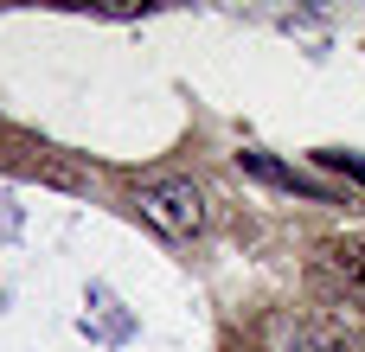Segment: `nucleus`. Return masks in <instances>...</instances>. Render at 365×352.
<instances>
[{
    "label": "nucleus",
    "mask_w": 365,
    "mask_h": 352,
    "mask_svg": "<svg viewBox=\"0 0 365 352\" xmlns=\"http://www.w3.org/2000/svg\"><path fill=\"white\" fill-rule=\"evenodd\" d=\"M135 205H141V218H148L160 237H192V231L205 224V199H199L192 180H148Z\"/></svg>",
    "instance_id": "f257e3e1"
},
{
    "label": "nucleus",
    "mask_w": 365,
    "mask_h": 352,
    "mask_svg": "<svg viewBox=\"0 0 365 352\" xmlns=\"http://www.w3.org/2000/svg\"><path fill=\"white\" fill-rule=\"evenodd\" d=\"M321 276L334 282V295H340L346 308L365 314V244H346V237L321 244Z\"/></svg>",
    "instance_id": "f03ea898"
},
{
    "label": "nucleus",
    "mask_w": 365,
    "mask_h": 352,
    "mask_svg": "<svg viewBox=\"0 0 365 352\" xmlns=\"http://www.w3.org/2000/svg\"><path fill=\"white\" fill-rule=\"evenodd\" d=\"M244 167H250V173H263V180H276V186H289V192H302V199H327L314 180H302L295 167H276L269 154H244Z\"/></svg>",
    "instance_id": "7ed1b4c3"
},
{
    "label": "nucleus",
    "mask_w": 365,
    "mask_h": 352,
    "mask_svg": "<svg viewBox=\"0 0 365 352\" xmlns=\"http://www.w3.org/2000/svg\"><path fill=\"white\" fill-rule=\"evenodd\" d=\"M321 160H327V167H340V173H353V180L365 186V154H321Z\"/></svg>",
    "instance_id": "20e7f679"
}]
</instances>
